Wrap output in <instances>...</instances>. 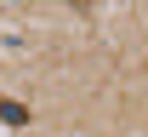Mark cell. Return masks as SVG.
<instances>
[{
  "label": "cell",
  "instance_id": "7a4b0ae2",
  "mask_svg": "<svg viewBox=\"0 0 148 137\" xmlns=\"http://www.w3.org/2000/svg\"><path fill=\"white\" fill-rule=\"evenodd\" d=\"M63 6H91V0H63Z\"/></svg>",
  "mask_w": 148,
  "mask_h": 137
},
{
  "label": "cell",
  "instance_id": "6da1fadb",
  "mask_svg": "<svg viewBox=\"0 0 148 137\" xmlns=\"http://www.w3.org/2000/svg\"><path fill=\"white\" fill-rule=\"evenodd\" d=\"M0 120H6L12 131H23V126H29V103H17V97H0Z\"/></svg>",
  "mask_w": 148,
  "mask_h": 137
}]
</instances>
